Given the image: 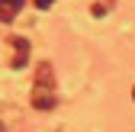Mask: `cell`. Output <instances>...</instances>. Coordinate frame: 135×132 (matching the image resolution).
Segmentation results:
<instances>
[{"label":"cell","instance_id":"obj_3","mask_svg":"<svg viewBox=\"0 0 135 132\" xmlns=\"http://www.w3.org/2000/svg\"><path fill=\"white\" fill-rule=\"evenodd\" d=\"M26 0H0V23H13Z\"/></svg>","mask_w":135,"mask_h":132},{"label":"cell","instance_id":"obj_4","mask_svg":"<svg viewBox=\"0 0 135 132\" xmlns=\"http://www.w3.org/2000/svg\"><path fill=\"white\" fill-rule=\"evenodd\" d=\"M52 3H55V0H36V7H39V10H48Z\"/></svg>","mask_w":135,"mask_h":132},{"label":"cell","instance_id":"obj_6","mask_svg":"<svg viewBox=\"0 0 135 132\" xmlns=\"http://www.w3.org/2000/svg\"><path fill=\"white\" fill-rule=\"evenodd\" d=\"M132 97H135V90H132Z\"/></svg>","mask_w":135,"mask_h":132},{"label":"cell","instance_id":"obj_5","mask_svg":"<svg viewBox=\"0 0 135 132\" xmlns=\"http://www.w3.org/2000/svg\"><path fill=\"white\" fill-rule=\"evenodd\" d=\"M0 132H3V126H0Z\"/></svg>","mask_w":135,"mask_h":132},{"label":"cell","instance_id":"obj_2","mask_svg":"<svg viewBox=\"0 0 135 132\" xmlns=\"http://www.w3.org/2000/svg\"><path fill=\"white\" fill-rule=\"evenodd\" d=\"M10 45H13V68H23L26 58H29V42H26V39H20V36H13V39H10Z\"/></svg>","mask_w":135,"mask_h":132},{"label":"cell","instance_id":"obj_1","mask_svg":"<svg viewBox=\"0 0 135 132\" xmlns=\"http://www.w3.org/2000/svg\"><path fill=\"white\" fill-rule=\"evenodd\" d=\"M55 71H52V64L42 61L39 68H36V84H32V106L36 110H52L55 106Z\"/></svg>","mask_w":135,"mask_h":132}]
</instances>
